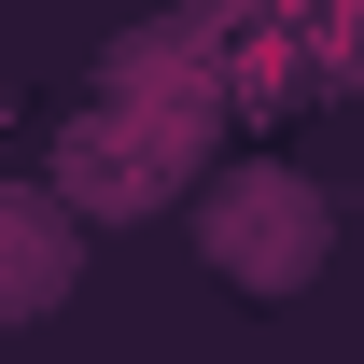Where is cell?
<instances>
[{
    "instance_id": "obj_2",
    "label": "cell",
    "mask_w": 364,
    "mask_h": 364,
    "mask_svg": "<svg viewBox=\"0 0 364 364\" xmlns=\"http://www.w3.org/2000/svg\"><path fill=\"white\" fill-rule=\"evenodd\" d=\"M70 294V210L56 196H0V322Z\"/></svg>"
},
{
    "instance_id": "obj_1",
    "label": "cell",
    "mask_w": 364,
    "mask_h": 364,
    "mask_svg": "<svg viewBox=\"0 0 364 364\" xmlns=\"http://www.w3.org/2000/svg\"><path fill=\"white\" fill-rule=\"evenodd\" d=\"M196 238H210V267H225V280L294 294V280L322 267V196H309V182H280V168H252V182H225V196L196 210Z\"/></svg>"
}]
</instances>
